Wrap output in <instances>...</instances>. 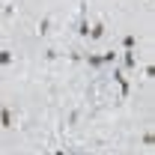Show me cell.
<instances>
[{"label":"cell","mask_w":155,"mask_h":155,"mask_svg":"<svg viewBox=\"0 0 155 155\" xmlns=\"http://www.w3.org/2000/svg\"><path fill=\"white\" fill-rule=\"evenodd\" d=\"M0 125H3V128H15V125H12V114H9V107H0Z\"/></svg>","instance_id":"6da1fadb"},{"label":"cell","mask_w":155,"mask_h":155,"mask_svg":"<svg viewBox=\"0 0 155 155\" xmlns=\"http://www.w3.org/2000/svg\"><path fill=\"white\" fill-rule=\"evenodd\" d=\"M114 81L119 84V90H122V98H125V96H128V90H131V87H128V81L122 78V72H114Z\"/></svg>","instance_id":"7a4b0ae2"},{"label":"cell","mask_w":155,"mask_h":155,"mask_svg":"<svg viewBox=\"0 0 155 155\" xmlns=\"http://www.w3.org/2000/svg\"><path fill=\"white\" fill-rule=\"evenodd\" d=\"M134 45H137V36H131V33L122 39V48H125V51H134Z\"/></svg>","instance_id":"3957f363"},{"label":"cell","mask_w":155,"mask_h":155,"mask_svg":"<svg viewBox=\"0 0 155 155\" xmlns=\"http://www.w3.org/2000/svg\"><path fill=\"white\" fill-rule=\"evenodd\" d=\"M104 36V24H101V21H98L96 27H93V30H90V39H101Z\"/></svg>","instance_id":"277c9868"},{"label":"cell","mask_w":155,"mask_h":155,"mask_svg":"<svg viewBox=\"0 0 155 155\" xmlns=\"http://www.w3.org/2000/svg\"><path fill=\"white\" fill-rule=\"evenodd\" d=\"M48 27H51V15H45V18L39 21V36H45V33H48Z\"/></svg>","instance_id":"5b68a950"},{"label":"cell","mask_w":155,"mask_h":155,"mask_svg":"<svg viewBox=\"0 0 155 155\" xmlns=\"http://www.w3.org/2000/svg\"><path fill=\"white\" fill-rule=\"evenodd\" d=\"M122 60H125V66H128V69H134V66H137V57H134V51H125V57H122Z\"/></svg>","instance_id":"8992f818"},{"label":"cell","mask_w":155,"mask_h":155,"mask_svg":"<svg viewBox=\"0 0 155 155\" xmlns=\"http://www.w3.org/2000/svg\"><path fill=\"white\" fill-rule=\"evenodd\" d=\"M12 63V51H0V66H9Z\"/></svg>","instance_id":"52a82bcc"},{"label":"cell","mask_w":155,"mask_h":155,"mask_svg":"<svg viewBox=\"0 0 155 155\" xmlns=\"http://www.w3.org/2000/svg\"><path fill=\"white\" fill-rule=\"evenodd\" d=\"M87 63H90L93 69H98V66H101V57H96V54H90V57H87Z\"/></svg>","instance_id":"ba28073f"},{"label":"cell","mask_w":155,"mask_h":155,"mask_svg":"<svg viewBox=\"0 0 155 155\" xmlns=\"http://www.w3.org/2000/svg\"><path fill=\"white\" fill-rule=\"evenodd\" d=\"M114 57H116L114 51H107V54H101V66H104V63H114Z\"/></svg>","instance_id":"9c48e42d"},{"label":"cell","mask_w":155,"mask_h":155,"mask_svg":"<svg viewBox=\"0 0 155 155\" xmlns=\"http://www.w3.org/2000/svg\"><path fill=\"white\" fill-rule=\"evenodd\" d=\"M54 155H66V152H54Z\"/></svg>","instance_id":"30bf717a"}]
</instances>
